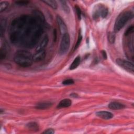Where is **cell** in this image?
Instances as JSON below:
<instances>
[{"label": "cell", "mask_w": 134, "mask_h": 134, "mask_svg": "<svg viewBox=\"0 0 134 134\" xmlns=\"http://www.w3.org/2000/svg\"><path fill=\"white\" fill-rule=\"evenodd\" d=\"M45 21L43 14L38 10L31 15H24L14 19L9 29V39L15 44L32 48L38 42Z\"/></svg>", "instance_id": "cell-1"}, {"label": "cell", "mask_w": 134, "mask_h": 134, "mask_svg": "<svg viewBox=\"0 0 134 134\" xmlns=\"http://www.w3.org/2000/svg\"><path fill=\"white\" fill-rule=\"evenodd\" d=\"M32 56L33 55L27 50H19L15 53L14 60L20 66L28 67L31 65L34 62Z\"/></svg>", "instance_id": "cell-2"}, {"label": "cell", "mask_w": 134, "mask_h": 134, "mask_svg": "<svg viewBox=\"0 0 134 134\" xmlns=\"http://www.w3.org/2000/svg\"><path fill=\"white\" fill-rule=\"evenodd\" d=\"M133 17V14L129 11L121 13L117 17L114 24V31H119L126 24L127 21Z\"/></svg>", "instance_id": "cell-3"}, {"label": "cell", "mask_w": 134, "mask_h": 134, "mask_svg": "<svg viewBox=\"0 0 134 134\" xmlns=\"http://www.w3.org/2000/svg\"><path fill=\"white\" fill-rule=\"evenodd\" d=\"M108 8L102 4H99L96 6L93 10V16L94 19L97 20L99 18H106L108 15Z\"/></svg>", "instance_id": "cell-4"}, {"label": "cell", "mask_w": 134, "mask_h": 134, "mask_svg": "<svg viewBox=\"0 0 134 134\" xmlns=\"http://www.w3.org/2000/svg\"><path fill=\"white\" fill-rule=\"evenodd\" d=\"M70 44V38L68 33L64 34L62 36L59 48V53L64 54L68 50Z\"/></svg>", "instance_id": "cell-5"}, {"label": "cell", "mask_w": 134, "mask_h": 134, "mask_svg": "<svg viewBox=\"0 0 134 134\" xmlns=\"http://www.w3.org/2000/svg\"><path fill=\"white\" fill-rule=\"evenodd\" d=\"M116 62L119 66L122 68L124 70L132 73L133 72L134 65L131 62L121 58L117 59L116 60Z\"/></svg>", "instance_id": "cell-6"}, {"label": "cell", "mask_w": 134, "mask_h": 134, "mask_svg": "<svg viewBox=\"0 0 134 134\" xmlns=\"http://www.w3.org/2000/svg\"><path fill=\"white\" fill-rule=\"evenodd\" d=\"M57 22L58 25L59 29L60 30V32L61 34L63 35L64 34L67 33V27L64 23L63 19L61 18V17L60 16H57Z\"/></svg>", "instance_id": "cell-7"}, {"label": "cell", "mask_w": 134, "mask_h": 134, "mask_svg": "<svg viewBox=\"0 0 134 134\" xmlns=\"http://www.w3.org/2000/svg\"><path fill=\"white\" fill-rule=\"evenodd\" d=\"M46 57V51L44 49H41L36 51L33 55L32 59L34 62H39L42 60Z\"/></svg>", "instance_id": "cell-8"}, {"label": "cell", "mask_w": 134, "mask_h": 134, "mask_svg": "<svg viewBox=\"0 0 134 134\" xmlns=\"http://www.w3.org/2000/svg\"><path fill=\"white\" fill-rule=\"evenodd\" d=\"M96 115L104 119H110L113 117V114L107 111H99L96 113Z\"/></svg>", "instance_id": "cell-9"}, {"label": "cell", "mask_w": 134, "mask_h": 134, "mask_svg": "<svg viewBox=\"0 0 134 134\" xmlns=\"http://www.w3.org/2000/svg\"><path fill=\"white\" fill-rule=\"evenodd\" d=\"M108 107L109 108L111 109H113V110H119V109H122L124 108H125V105L120 103L119 102H113L110 103L108 105Z\"/></svg>", "instance_id": "cell-10"}, {"label": "cell", "mask_w": 134, "mask_h": 134, "mask_svg": "<svg viewBox=\"0 0 134 134\" xmlns=\"http://www.w3.org/2000/svg\"><path fill=\"white\" fill-rule=\"evenodd\" d=\"M49 41V38L48 37L47 35H44L41 40L40 41L39 44L38 45V46L36 48V51L39 50H41V49H44V48L46 47V46L47 45Z\"/></svg>", "instance_id": "cell-11"}, {"label": "cell", "mask_w": 134, "mask_h": 134, "mask_svg": "<svg viewBox=\"0 0 134 134\" xmlns=\"http://www.w3.org/2000/svg\"><path fill=\"white\" fill-rule=\"evenodd\" d=\"M52 105V103L50 102H43L38 103L36 105L35 108L38 109H45L51 107Z\"/></svg>", "instance_id": "cell-12"}, {"label": "cell", "mask_w": 134, "mask_h": 134, "mask_svg": "<svg viewBox=\"0 0 134 134\" xmlns=\"http://www.w3.org/2000/svg\"><path fill=\"white\" fill-rule=\"evenodd\" d=\"M72 104L71 100L69 98H65L61 100L58 104L57 107L58 108H64L68 107L70 106Z\"/></svg>", "instance_id": "cell-13"}, {"label": "cell", "mask_w": 134, "mask_h": 134, "mask_svg": "<svg viewBox=\"0 0 134 134\" xmlns=\"http://www.w3.org/2000/svg\"><path fill=\"white\" fill-rule=\"evenodd\" d=\"M81 62V57L80 55H77L73 61L72 63L70 66V70H72L76 69L80 64Z\"/></svg>", "instance_id": "cell-14"}, {"label": "cell", "mask_w": 134, "mask_h": 134, "mask_svg": "<svg viewBox=\"0 0 134 134\" xmlns=\"http://www.w3.org/2000/svg\"><path fill=\"white\" fill-rule=\"evenodd\" d=\"M6 28V20L5 19H2L0 23V35L2 37L5 31Z\"/></svg>", "instance_id": "cell-15"}, {"label": "cell", "mask_w": 134, "mask_h": 134, "mask_svg": "<svg viewBox=\"0 0 134 134\" xmlns=\"http://www.w3.org/2000/svg\"><path fill=\"white\" fill-rule=\"evenodd\" d=\"M7 46L5 43H4V46H1V50H0V58H1V60L3 59L6 55L7 51Z\"/></svg>", "instance_id": "cell-16"}, {"label": "cell", "mask_w": 134, "mask_h": 134, "mask_svg": "<svg viewBox=\"0 0 134 134\" xmlns=\"http://www.w3.org/2000/svg\"><path fill=\"white\" fill-rule=\"evenodd\" d=\"M42 2L54 9H55L57 8L58 5H57V3L55 1L46 0V1H42Z\"/></svg>", "instance_id": "cell-17"}, {"label": "cell", "mask_w": 134, "mask_h": 134, "mask_svg": "<svg viewBox=\"0 0 134 134\" xmlns=\"http://www.w3.org/2000/svg\"><path fill=\"white\" fill-rule=\"evenodd\" d=\"M26 126L27 127V128L29 129H30L31 130H36L37 131L39 129V127H38V124L35 122H29L28 124H27Z\"/></svg>", "instance_id": "cell-18"}, {"label": "cell", "mask_w": 134, "mask_h": 134, "mask_svg": "<svg viewBox=\"0 0 134 134\" xmlns=\"http://www.w3.org/2000/svg\"><path fill=\"white\" fill-rule=\"evenodd\" d=\"M60 2L61 3V5L62 6V9L64 12H65L66 13H69L70 12V8L68 6V5L66 4V1H60Z\"/></svg>", "instance_id": "cell-19"}, {"label": "cell", "mask_w": 134, "mask_h": 134, "mask_svg": "<svg viewBox=\"0 0 134 134\" xmlns=\"http://www.w3.org/2000/svg\"><path fill=\"white\" fill-rule=\"evenodd\" d=\"M9 3L6 1H3L0 3V12L4 11L8 6Z\"/></svg>", "instance_id": "cell-20"}, {"label": "cell", "mask_w": 134, "mask_h": 134, "mask_svg": "<svg viewBox=\"0 0 134 134\" xmlns=\"http://www.w3.org/2000/svg\"><path fill=\"white\" fill-rule=\"evenodd\" d=\"M108 41L110 43H113L115 40V34L113 32H110L108 33Z\"/></svg>", "instance_id": "cell-21"}, {"label": "cell", "mask_w": 134, "mask_h": 134, "mask_svg": "<svg viewBox=\"0 0 134 134\" xmlns=\"http://www.w3.org/2000/svg\"><path fill=\"white\" fill-rule=\"evenodd\" d=\"M82 36L81 35V32H80L79 34V36H78V38H77L76 43V44L75 45V47H74V50H75L79 47V46H80V43L82 41Z\"/></svg>", "instance_id": "cell-22"}, {"label": "cell", "mask_w": 134, "mask_h": 134, "mask_svg": "<svg viewBox=\"0 0 134 134\" xmlns=\"http://www.w3.org/2000/svg\"><path fill=\"white\" fill-rule=\"evenodd\" d=\"M133 30H134V27L133 25H132L127 29V30H126V31L125 32V35L128 36L129 35L132 34L133 32Z\"/></svg>", "instance_id": "cell-23"}, {"label": "cell", "mask_w": 134, "mask_h": 134, "mask_svg": "<svg viewBox=\"0 0 134 134\" xmlns=\"http://www.w3.org/2000/svg\"><path fill=\"white\" fill-rule=\"evenodd\" d=\"M29 3V1H17L15 2V4L19 6L26 5H28Z\"/></svg>", "instance_id": "cell-24"}, {"label": "cell", "mask_w": 134, "mask_h": 134, "mask_svg": "<svg viewBox=\"0 0 134 134\" xmlns=\"http://www.w3.org/2000/svg\"><path fill=\"white\" fill-rule=\"evenodd\" d=\"M74 83V81L72 79H66L65 80H64L62 82V84L65 85H71V84H73Z\"/></svg>", "instance_id": "cell-25"}, {"label": "cell", "mask_w": 134, "mask_h": 134, "mask_svg": "<svg viewBox=\"0 0 134 134\" xmlns=\"http://www.w3.org/2000/svg\"><path fill=\"white\" fill-rule=\"evenodd\" d=\"M75 11H76V13L78 18L79 19H80L81 17V10L80 8L79 7V6L76 5H75Z\"/></svg>", "instance_id": "cell-26"}, {"label": "cell", "mask_w": 134, "mask_h": 134, "mask_svg": "<svg viewBox=\"0 0 134 134\" xmlns=\"http://www.w3.org/2000/svg\"><path fill=\"white\" fill-rule=\"evenodd\" d=\"M43 133L45 134H53L54 133V130L52 128H49L46 129Z\"/></svg>", "instance_id": "cell-27"}, {"label": "cell", "mask_w": 134, "mask_h": 134, "mask_svg": "<svg viewBox=\"0 0 134 134\" xmlns=\"http://www.w3.org/2000/svg\"><path fill=\"white\" fill-rule=\"evenodd\" d=\"M101 54H102V56H103V58L104 59H107V53H106V52L105 50H102L101 51Z\"/></svg>", "instance_id": "cell-28"}, {"label": "cell", "mask_w": 134, "mask_h": 134, "mask_svg": "<svg viewBox=\"0 0 134 134\" xmlns=\"http://www.w3.org/2000/svg\"><path fill=\"white\" fill-rule=\"evenodd\" d=\"M70 96L71 97H77L78 96V95L76 94H75V93H72V94H71L70 95Z\"/></svg>", "instance_id": "cell-29"}]
</instances>
